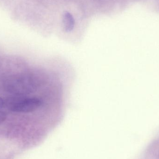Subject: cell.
Here are the masks:
<instances>
[{
  "label": "cell",
  "instance_id": "3957f363",
  "mask_svg": "<svg viewBox=\"0 0 159 159\" xmlns=\"http://www.w3.org/2000/svg\"><path fill=\"white\" fill-rule=\"evenodd\" d=\"M4 106V100L0 97V108H2Z\"/></svg>",
  "mask_w": 159,
  "mask_h": 159
},
{
  "label": "cell",
  "instance_id": "6da1fadb",
  "mask_svg": "<svg viewBox=\"0 0 159 159\" xmlns=\"http://www.w3.org/2000/svg\"><path fill=\"white\" fill-rule=\"evenodd\" d=\"M62 23L64 32L67 33L72 32L75 27V20L70 12L66 11L63 14Z\"/></svg>",
  "mask_w": 159,
  "mask_h": 159
},
{
  "label": "cell",
  "instance_id": "7a4b0ae2",
  "mask_svg": "<svg viewBox=\"0 0 159 159\" xmlns=\"http://www.w3.org/2000/svg\"><path fill=\"white\" fill-rule=\"evenodd\" d=\"M7 116L6 113L4 111L0 110V124L6 120Z\"/></svg>",
  "mask_w": 159,
  "mask_h": 159
}]
</instances>
